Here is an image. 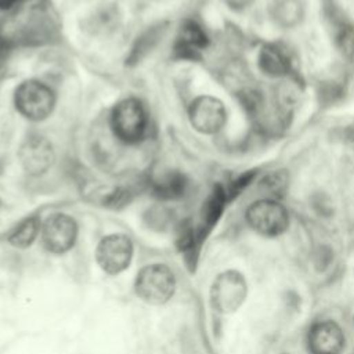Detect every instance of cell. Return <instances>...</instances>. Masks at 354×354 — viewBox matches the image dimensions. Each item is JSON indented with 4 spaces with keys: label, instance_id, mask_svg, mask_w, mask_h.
I'll use <instances>...</instances> for the list:
<instances>
[{
    "label": "cell",
    "instance_id": "6da1fadb",
    "mask_svg": "<svg viewBox=\"0 0 354 354\" xmlns=\"http://www.w3.org/2000/svg\"><path fill=\"white\" fill-rule=\"evenodd\" d=\"M177 288V279L173 270L163 263L144 266L134 279V292L137 297L149 304L167 303Z\"/></svg>",
    "mask_w": 354,
    "mask_h": 354
},
{
    "label": "cell",
    "instance_id": "7a4b0ae2",
    "mask_svg": "<svg viewBox=\"0 0 354 354\" xmlns=\"http://www.w3.org/2000/svg\"><path fill=\"white\" fill-rule=\"evenodd\" d=\"M111 124L115 136L126 142H138L145 133L147 116L141 102L136 98H126L119 101L111 116Z\"/></svg>",
    "mask_w": 354,
    "mask_h": 354
},
{
    "label": "cell",
    "instance_id": "3957f363",
    "mask_svg": "<svg viewBox=\"0 0 354 354\" xmlns=\"http://www.w3.org/2000/svg\"><path fill=\"white\" fill-rule=\"evenodd\" d=\"M246 281L235 270H227L218 274L210 286V304L223 314L236 311L246 297Z\"/></svg>",
    "mask_w": 354,
    "mask_h": 354
},
{
    "label": "cell",
    "instance_id": "277c9868",
    "mask_svg": "<svg viewBox=\"0 0 354 354\" xmlns=\"http://www.w3.org/2000/svg\"><path fill=\"white\" fill-rule=\"evenodd\" d=\"M246 221L264 236H278L289 227V213L274 199H260L248 207Z\"/></svg>",
    "mask_w": 354,
    "mask_h": 354
},
{
    "label": "cell",
    "instance_id": "5b68a950",
    "mask_svg": "<svg viewBox=\"0 0 354 354\" xmlns=\"http://www.w3.org/2000/svg\"><path fill=\"white\" fill-rule=\"evenodd\" d=\"M134 246L124 234L104 236L95 249V260L100 268L108 275H118L129 268L133 260Z\"/></svg>",
    "mask_w": 354,
    "mask_h": 354
},
{
    "label": "cell",
    "instance_id": "8992f818",
    "mask_svg": "<svg viewBox=\"0 0 354 354\" xmlns=\"http://www.w3.org/2000/svg\"><path fill=\"white\" fill-rule=\"evenodd\" d=\"M53 91L37 80H26L15 90V106L30 120L46 119L54 108Z\"/></svg>",
    "mask_w": 354,
    "mask_h": 354
},
{
    "label": "cell",
    "instance_id": "52a82bcc",
    "mask_svg": "<svg viewBox=\"0 0 354 354\" xmlns=\"http://www.w3.org/2000/svg\"><path fill=\"white\" fill-rule=\"evenodd\" d=\"M40 234L43 246L48 253L64 254L75 246L77 224L71 216L55 213L44 220Z\"/></svg>",
    "mask_w": 354,
    "mask_h": 354
},
{
    "label": "cell",
    "instance_id": "ba28073f",
    "mask_svg": "<svg viewBox=\"0 0 354 354\" xmlns=\"http://www.w3.org/2000/svg\"><path fill=\"white\" fill-rule=\"evenodd\" d=\"M192 127L203 134L217 133L225 123V108L214 97L202 95L192 101L188 111Z\"/></svg>",
    "mask_w": 354,
    "mask_h": 354
},
{
    "label": "cell",
    "instance_id": "9c48e42d",
    "mask_svg": "<svg viewBox=\"0 0 354 354\" xmlns=\"http://www.w3.org/2000/svg\"><path fill=\"white\" fill-rule=\"evenodd\" d=\"M344 346V330L332 319L318 321L308 329L307 350L310 354H342Z\"/></svg>",
    "mask_w": 354,
    "mask_h": 354
},
{
    "label": "cell",
    "instance_id": "30bf717a",
    "mask_svg": "<svg viewBox=\"0 0 354 354\" xmlns=\"http://www.w3.org/2000/svg\"><path fill=\"white\" fill-rule=\"evenodd\" d=\"M19 160L26 173L32 176L44 174L54 163V151L48 140L32 136L19 149Z\"/></svg>",
    "mask_w": 354,
    "mask_h": 354
},
{
    "label": "cell",
    "instance_id": "8fae6325",
    "mask_svg": "<svg viewBox=\"0 0 354 354\" xmlns=\"http://www.w3.org/2000/svg\"><path fill=\"white\" fill-rule=\"evenodd\" d=\"M207 46V36L195 21H185L176 37L174 54L183 59H195L199 51Z\"/></svg>",
    "mask_w": 354,
    "mask_h": 354
},
{
    "label": "cell",
    "instance_id": "7c38bea8",
    "mask_svg": "<svg viewBox=\"0 0 354 354\" xmlns=\"http://www.w3.org/2000/svg\"><path fill=\"white\" fill-rule=\"evenodd\" d=\"M225 202H227L225 191L220 185H216L210 192V195L207 196V199L203 202V206L201 210V223L196 230L198 238L201 242L205 241L207 234L217 224L218 218L223 214Z\"/></svg>",
    "mask_w": 354,
    "mask_h": 354
},
{
    "label": "cell",
    "instance_id": "4fadbf2b",
    "mask_svg": "<svg viewBox=\"0 0 354 354\" xmlns=\"http://www.w3.org/2000/svg\"><path fill=\"white\" fill-rule=\"evenodd\" d=\"M259 66L268 76H283L289 71L286 55L274 44H267L259 54Z\"/></svg>",
    "mask_w": 354,
    "mask_h": 354
},
{
    "label": "cell",
    "instance_id": "5bb4252c",
    "mask_svg": "<svg viewBox=\"0 0 354 354\" xmlns=\"http://www.w3.org/2000/svg\"><path fill=\"white\" fill-rule=\"evenodd\" d=\"M187 188L185 177L178 171H170L163 177L158 178L152 185V192L159 199L170 201L184 195Z\"/></svg>",
    "mask_w": 354,
    "mask_h": 354
},
{
    "label": "cell",
    "instance_id": "9a60e30c",
    "mask_svg": "<svg viewBox=\"0 0 354 354\" xmlns=\"http://www.w3.org/2000/svg\"><path fill=\"white\" fill-rule=\"evenodd\" d=\"M40 230V220L36 216H30L11 230L7 238L8 243L18 249H26L36 241Z\"/></svg>",
    "mask_w": 354,
    "mask_h": 354
},
{
    "label": "cell",
    "instance_id": "2e32d148",
    "mask_svg": "<svg viewBox=\"0 0 354 354\" xmlns=\"http://www.w3.org/2000/svg\"><path fill=\"white\" fill-rule=\"evenodd\" d=\"M330 25L337 48L346 58H354V26L342 15L332 12Z\"/></svg>",
    "mask_w": 354,
    "mask_h": 354
},
{
    "label": "cell",
    "instance_id": "e0dca14e",
    "mask_svg": "<svg viewBox=\"0 0 354 354\" xmlns=\"http://www.w3.org/2000/svg\"><path fill=\"white\" fill-rule=\"evenodd\" d=\"M271 12L274 19L282 26H295L301 15L303 6L300 0H272Z\"/></svg>",
    "mask_w": 354,
    "mask_h": 354
},
{
    "label": "cell",
    "instance_id": "ac0fdd59",
    "mask_svg": "<svg viewBox=\"0 0 354 354\" xmlns=\"http://www.w3.org/2000/svg\"><path fill=\"white\" fill-rule=\"evenodd\" d=\"M289 184V174L286 170H274L264 176L260 181V187L264 192L272 196H282Z\"/></svg>",
    "mask_w": 354,
    "mask_h": 354
},
{
    "label": "cell",
    "instance_id": "d6986e66",
    "mask_svg": "<svg viewBox=\"0 0 354 354\" xmlns=\"http://www.w3.org/2000/svg\"><path fill=\"white\" fill-rule=\"evenodd\" d=\"M156 39H158V29H152L147 35H144L141 39H138L129 55V64L137 62L155 44Z\"/></svg>",
    "mask_w": 354,
    "mask_h": 354
},
{
    "label": "cell",
    "instance_id": "ffe728a7",
    "mask_svg": "<svg viewBox=\"0 0 354 354\" xmlns=\"http://www.w3.org/2000/svg\"><path fill=\"white\" fill-rule=\"evenodd\" d=\"M130 201V194L129 191L126 189H122V188H118V189H113L105 199H104V205L108 206V207H122L124 206L126 203H129Z\"/></svg>",
    "mask_w": 354,
    "mask_h": 354
},
{
    "label": "cell",
    "instance_id": "44dd1931",
    "mask_svg": "<svg viewBox=\"0 0 354 354\" xmlns=\"http://www.w3.org/2000/svg\"><path fill=\"white\" fill-rule=\"evenodd\" d=\"M254 174H256V173H254L253 170H250V171L242 174L241 177H238L235 181H232V184H231V187H230V194H228V195H231V196L238 195V192H241V191L253 180ZM228 195H227V198H228Z\"/></svg>",
    "mask_w": 354,
    "mask_h": 354
},
{
    "label": "cell",
    "instance_id": "7402d4cb",
    "mask_svg": "<svg viewBox=\"0 0 354 354\" xmlns=\"http://www.w3.org/2000/svg\"><path fill=\"white\" fill-rule=\"evenodd\" d=\"M344 145H346V152H347V156L348 159L354 163V126L353 127H348L346 131H344Z\"/></svg>",
    "mask_w": 354,
    "mask_h": 354
},
{
    "label": "cell",
    "instance_id": "603a6c76",
    "mask_svg": "<svg viewBox=\"0 0 354 354\" xmlns=\"http://www.w3.org/2000/svg\"><path fill=\"white\" fill-rule=\"evenodd\" d=\"M252 0H225L227 4H230V7H234V8H242L245 6H248Z\"/></svg>",
    "mask_w": 354,
    "mask_h": 354
},
{
    "label": "cell",
    "instance_id": "cb8c5ba5",
    "mask_svg": "<svg viewBox=\"0 0 354 354\" xmlns=\"http://www.w3.org/2000/svg\"><path fill=\"white\" fill-rule=\"evenodd\" d=\"M18 0H0V8L1 10H7V8H11Z\"/></svg>",
    "mask_w": 354,
    "mask_h": 354
},
{
    "label": "cell",
    "instance_id": "d4e9b609",
    "mask_svg": "<svg viewBox=\"0 0 354 354\" xmlns=\"http://www.w3.org/2000/svg\"><path fill=\"white\" fill-rule=\"evenodd\" d=\"M353 324H354V317H353Z\"/></svg>",
    "mask_w": 354,
    "mask_h": 354
}]
</instances>
